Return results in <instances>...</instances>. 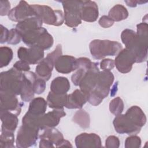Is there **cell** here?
Listing matches in <instances>:
<instances>
[{
  "mask_svg": "<svg viewBox=\"0 0 148 148\" xmlns=\"http://www.w3.org/2000/svg\"><path fill=\"white\" fill-rule=\"evenodd\" d=\"M125 3H126L127 5L130 7H135L136 5L139 4H142L144 3H146L147 1H125Z\"/></svg>",
  "mask_w": 148,
  "mask_h": 148,
  "instance_id": "b9f144b4",
  "label": "cell"
},
{
  "mask_svg": "<svg viewBox=\"0 0 148 148\" xmlns=\"http://www.w3.org/2000/svg\"><path fill=\"white\" fill-rule=\"evenodd\" d=\"M54 43L53 36L47 31L43 33L39 39L35 46H38L44 50L49 49Z\"/></svg>",
  "mask_w": 148,
  "mask_h": 148,
  "instance_id": "f546056e",
  "label": "cell"
},
{
  "mask_svg": "<svg viewBox=\"0 0 148 148\" xmlns=\"http://www.w3.org/2000/svg\"><path fill=\"white\" fill-rule=\"evenodd\" d=\"M72 120L83 128H87L90 126V116L84 110L80 109L77 111L73 115Z\"/></svg>",
  "mask_w": 148,
  "mask_h": 148,
  "instance_id": "83f0119b",
  "label": "cell"
},
{
  "mask_svg": "<svg viewBox=\"0 0 148 148\" xmlns=\"http://www.w3.org/2000/svg\"><path fill=\"white\" fill-rule=\"evenodd\" d=\"M70 83L66 77L59 76L52 80L50 91L57 94H65L70 89Z\"/></svg>",
  "mask_w": 148,
  "mask_h": 148,
  "instance_id": "cb8c5ba5",
  "label": "cell"
},
{
  "mask_svg": "<svg viewBox=\"0 0 148 148\" xmlns=\"http://www.w3.org/2000/svg\"><path fill=\"white\" fill-rule=\"evenodd\" d=\"M141 146V140L140 137L132 135L128 137L125 141L124 146L126 148H139Z\"/></svg>",
  "mask_w": 148,
  "mask_h": 148,
  "instance_id": "d6a6232c",
  "label": "cell"
},
{
  "mask_svg": "<svg viewBox=\"0 0 148 148\" xmlns=\"http://www.w3.org/2000/svg\"><path fill=\"white\" fill-rule=\"evenodd\" d=\"M119 139L116 136H109L105 141V147L108 148H117L119 147Z\"/></svg>",
  "mask_w": 148,
  "mask_h": 148,
  "instance_id": "d590c367",
  "label": "cell"
},
{
  "mask_svg": "<svg viewBox=\"0 0 148 148\" xmlns=\"http://www.w3.org/2000/svg\"><path fill=\"white\" fill-rule=\"evenodd\" d=\"M14 135L13 132L8 131H1L0 136L1 147H14Z\"/></svg>",
  "mask_w": 148,
  "mask_h": 148,
  "instance_id": "4dcf8cb0",
  "label": "cell"
},
{
  "mask_svg": "<svg viewBox=\"0 0 148 148\" xmlns=\"http://www.w3.org/2000/svg\"><path fill=\"white\" fill-rule=\"evenodd\" d=\"M114 65L121 73H126L130 72L132 65L136 62L134 54L127 49H122L115 58Z\"/></svg>",
  "mask_w": 148,
  "mask_h": 148,
  "instance_id": "7c38bea8",
  "label": "cell"
},
{
  "mask_svg": "<svg viewBox=\"0 0 148 148\" xmlns=\"http://www.w3.org/2000/svg\"><path fill=\"white\" fill-rule=\"evenodd\" d=\"M36 16L40 18L43 23L55 26L61 25L64 21V14L61 10H53L46 5H31Z\"/></svg>",
  "mask_w": 148,
  "mask_h": 148,
  "instance_id": "5b68a950",
  "label": "cell"
},
{
  "mask_svg": "<svg viewBox=\"0 0 148 148\" xmlns=\"http://www.w3.org/2000/svg\"><path fill=\"white\" fill-rule=\"evenodd\" d=\"M39 130L22 124L17 132L16 143L17 147H28L34 145L38 139Z\"/></svg>",
  "mask_w": 148,
  "mask_h": 148,
  "instance_id": "ba28073f",
  "label": "cell"
},
{
  "mask_svg": "<svg viewBox=\"0 0 148 148\" xmlns=\"http://www.w3.org/2000/svg\"><path fill=\"white\" fill-rule=\"evenodd\" d=\"M43 132L39 136V147H61L64 140L62 133L54 127L44 130Z\"/></svg>",
  "mask_w": 148,
  "mask_h": 148,
  "instance_id": "9c48e42d",
  "label": "cell"
},
{
  "mask_svg": "<svg viewBox=\"0 0 148 148\" xmlns=\"http://www.w3.org/2000/svg\"><path fill=\"white\" fill-rule=\"evenodd\" d=\"M23 73L13 67L1 73L0 91H3L15 95H20L22 89Z\"/></svg>",
  "mask_w": 148,
  "mask_h": 148,
  "instance_id": "277c9868",
  "label": "cell"
},
{
  "mask_svg": "<svg viewBox=\"0 0 148 148\" xmlns=\"http://www.w3.org/2000/svg\"><path fill=\"white\" fill-rule=\"evenodd\" d=\"M1 110L19 115L21 110V104L18 102L15 95L8 92L0 91Z\"/></svg>",
  "mask_w": 148,
  "mask_h": 148,
  "instance_id": "5bb4252c",
  "label": "cell"
},
{
  "mask_svg": "<svg viewBox=\"0 0 148 148\" xmlns=\"http://www.w3.org/2000/svg\"><path fill=\"white\" fill-rule=\"evenodd\" d=\"M61 55L62 46L61 45L58 44L54 50L48 54L46 57L43 59L36 66L35 74L38 77L45 81H48L51 76V72L56 60Z\"/></svg>",
  "mask_w": 148,
  "mask_h": 148,
  "instance_id": "52a82bcc",
  "label": "cell"
},
{
  "mask_svg": "<svg viewBox=\"0 0 148 148\" xmlns=\"http://www.w3.org/2000/svg\"><path fill=\"white\" fill-rule=\"evenodd\" d=\"M146 123V115L138 106H131L125 114L116 116L113 121L115 131L117 133L129 135L138 134Z\"/></svg>",
  "mask_w": 148,
  "mask_h": 148,
  "instance_id": "7a4b0ae2",
  "label": "cell"
},
{
  "mask_svg": "<svg viewBox=\"0 0 148 148\" xmlns=\"http://www.w3.org/2000/svg\"><path fill=\"white\" fill-rule=\"evenodd\" d=\"M77 61L78 68L71 77L72 83L76 86L79 85L87 72L92 67L94 64V62H92L89 58L86 57L77 58Z\"/></svg>",
  "mask_w": 148,
  "mask_h": 148,
  "instance_id": "ac0fdd59",
  "label": "cell"
},
{
  "mask_svg": "<svg viewBox=\"0 0 148 148\" xmlns=\"http://www.w3.org/2000/svg\"><path fill=\"white\" fill-rule=\"evenodd\" d=\"M17 57L20 60L29 64H36L43 59L44 51L38 46H32L29 48L20 47L17 50Z\"/></svg>",
  "mask_w": 148,
  "mask_h": 148,
  "instance_id": "30bf717a",
  "label": "cell"
},
{
  "mask_svg": "<svg viewBox=\"0 0 148 148\" xmlns=\"http://www.w3.org/2000/svg\"><path fill=\"white\" fill-rule=\"evenodd\" d=\"M33 16H36V14L31 5H29L25 1H20L8 14V17L10 20L18 23Z\"/></svg>",
  "mask_w": 148,
  "mask_h": 148,
  "instance_id": "8fae6325",
  "label": "cell"
},
{
  "mask_svg": "<svg viewBox=\"0 0 148 148\" xmlns=\"http://www.w3.org/2000/svg\"><path fill=\"white\" fill-rule=\"evenodd\" d=\"M47 102L42 97H38L31 100L28 112L35 116H42L45 113Z\"/></svg>",
  "mask_w": 148,
  "mask_h": 148,
  "instance_id": "484cf974",
  "label": "cell"
},
{
  "mask_svg": "<svg viewBox=\"0 0 148 148\" xmlns=\"http://www.w3.org/2000/svg\"><path fill=\"white\" fill-rule=\"evenodd\" d=\"M54 66L57 72L61 73L68 74L78 68L77 59L68 55L60 56L55 61Z\"/></svg>",
  "mask_w": 148,
  "mask_h": 148,
  "instance_id": "2e32d148",
  "label": "cell"
},
{
  "mask_svg": "<svg viewBox=\"0 0 148 148\" xmlns=\"http://www.w3.org/2000/svg\"><path fill=\"white\" fill-rule=\"evenodd\" d=\"M46 31L47 29L42 27L28 31L21 35L22 40L29 47L35 46L40 37Z\"/></svg>",
  "mask_w": 148,
  "mask_h": 148,
  "instance_id": "603a6c76",
  "label": "cell"
},
{
  "mask_svg": "<svg viewBox=\"0 0 148 148\" xmlns=\"http://www.w3.org/2000/svg\"><path fill=\"white\" fill-rule=\"evenodd\" d=\"M90 53L94 58L101 60L106 56H114L123 49L122 45L117 41L94 39L89 45Z\"/></svg>",
  "mask_w": 148,
  "mask_h": 148,
  "instance_id": "3957f363",
  "label": "cell"
},
{
  "mask_svg": "<svg viewBox=\"0 0 148 148\" xmlns=\"http://www.w3.org/2000/svg\"><path fill=\"white\" fill-rule=\"evenodd\" d=\"M67 94H57L50 91L47 97V102L49 108L52 109H62L65 107Z\"/></svg>",
  "mask_w": 148,
  "mask_h": 148,
  "instance_id": "d4e9b609",
  "label": "cell"
},
{
  "mask_svg": "<svg viewBox=\"0 0 148 148\" xmlns=\"http://www.w3.org/2000/svg\"><path fill=\"white\" fill-rule=\"evenodd\" d=\"M66 113L64 109H54L53 110L40 116L38 119V125L40 130H44L46 128L57 126L61 118L65 116Z\"/></svg>",
  "mask_w": 148,
  "mask_h": 148,
  "instance_id": "4fadbf2b",
  "label": "cell"
},
{
  "mask_svg": "<svg viewBox=\"0 0 148 148\" xmlns=\"http://www.w3.org/2000/svg\"><path fill=\"white\" fill-rule=\"evenodd\" d=\"M137 32L125 29L121 34V39L125 48L135 56L136 62L146 61L147 58L148 26L147 23H141L137 25Z\"/></svg>",
  "mask_w": 148,
  "mask_h": 148,
  "instance_id": "6da1fadb",
  "label": "cell"
},
{
  "mask_svg": "<svg viewBox=\"0 0 148 148\" xmlns=\"http://www.w3.org/2000/svg\"><path fill=\"white\" fill-rule=\"evenodd\" d=\"M99 15L97 3L92 1H83L81 16L82 20L87 22L95 21Z\"/></svg>",
  "mask_w": 148,
  "mask_h": 148,
  "instance_id": "d6986e66",
  "label": "cell"
},
{
  "mask_svg": "<svg viewBox=\"0 0 148 148\" xmlns=\"http://www.w3.org/2000/svg\"><path fill=\"white\" fill-rule=\"evenodd\" d=\"M75 141L77 148L101 147V138L94 133H82L75 138Z\"/></svg>",
  "mask_w": 148,
  "mask_h": 148,
  "instance_id": "e0dca14e",
  "label": "cell"
},
{
  "mask_svg": "<svg viewBox=\"0 0 148 148\" xmlns=\"http://www.w3.org/2000/svg\"><path fill=\"white\" fill-rule=\"evenodd\" d=\"M98 23L102 27L108 28L112 27L113 25L114 21L108 16L104 15L99 18Z\"/></svg>",
  "mask_w": 148,
  "mask_h": 148,
  "instance_id": "f35d334b",
  "label": "cell"
},
{
  "mask_svg": "<svg viewBox=\"0 0 148 148\" xmlns=\"http://www.w3.org/2000/svg\"><path fill=\"white\" fill-rule=\"evenodd\" d=\"M109 110L110 112L115 116L121 114L124 110V103L123 100L119 97L113 99L109 103Z\"/></svg>",
  "mask_w": 148,
  "mask_h": 148,
  "instance_id": "1f68e13d",
  "label": "cell"
},
{
  "mask_svg": "<svg viewBox=\"0 0 148 148\" xmlns=\"http://www.w3.org/2000/svg\"><path fill=\"white\" fill-rule=\"evenodd\" d=\"M64 10L65 24L71 28L76 27L82 23L81 12L83 1H61Z\"/></svg>",
  "mask_w": 148,
  "mask_h": 148,
  "instance_id": "8992f818",
  "label": "cell"
},
{
  "mask_svg": "<svg viewBox=\"0 0 148 148\" xmlns=\"http://www.w3.org/2000/svg\"><path fill=\"white\" fill-rule=\"evenodd\" d=\"M38 77L32 72L27 71L23 74L22 89L20 94L21 100L24 102H29L34 97L33 83Z\"/></svg>",
  "mask_w": 148,
  "mask_h": 148,
  "instance_id": "9a60e30c",
  "label": "cell"
},
{
  "mask_svg": "<svg viewBox=\"0 0 148 148\" xmlns=\"http://www.w3.org/2000/svg\"><path fill=\"white\" fill-rule=\"evenodd\" d=\"M1 12L0 14L1 16L8 15L10 10V3L8 1H1Z\"/></svg>",
  "mask_w": 148,
  "mask_h": 148,
  "instance_id": "ab89813d",
  "label": "cell"
},
{
  "mask_svg": "<svg viewBox=\"0 0 148 148\" xmlns=\"http://www.w3.org/2000/svg\"><path fill=\"white\" fill-rule=\"evenodd\" d=\"M46 81L37 77L33 83V89L34 93L40 94L44 92L46 88Z\"/></svg>",
  "mask_w": 148,
  "mask_h": 148,
  "instance_id": "e575fe53",
  "label": "cell"
},
{
  "mask_svg": "<svg viewBox=\"0 0 148 148\" xmlns=\"http://www.w3.org/2000/svg\"><path fill=\"white\" fill-rule=\"evenodd\" d=\"M1 120L2 122L1 131L14 132L18 121L16 114L10 112L1 111Z\"/></svg>",
  "mask_w": 148,
  "mask_h": 148,
  "instance_id": "44dd1931",
  "label": "cell"
},
{
  "mask_svg": "<svg viewBox=\"0 0 148 148\" xmlns=\"http://www.w3.org/2000/svg\"><path fill=\"white\" fill-rule=\"evenodd\" d=\"M114 67V61L109 58L103 59L100 63V68L102 71H110Z\"/></svg>",
  "mask_w": 148,
  "mask_h": 148,
  "instance_id": "8d00e7d4",
  "label": "cell"
},
{
  "mask_svg": "<svg viewBox=\"0 0 148 148\" xmlns=\"http://www.w3.org/2000/svg\"><path fill=\"white\" fill-rule=\"evenodd\" d=\"M12 58L13 51L10 47L6 46L0 47V67L1 68L8 66Z\"/></svg>",
  "mask_w": 148,
  "mask_h": 148,
  "instance_id": "f1b7e54d",
  "label": "cell"
},
{
  "mask_svg": "<svg viewBox=\"0 0 148 148\" xmlns=\"http://www.w3.org/2000/svg\"><path fill=\"white\" fill-rule=\"evenodd\" d=\"M13 68L20 72H27L30 69L29 64L23 60H19L16 62L13 65Z\"/></svg>",
  "mask_w": 148,
  "mask_h": 148,
  "instance_id": "74e56055",
  "label": "cell"
},
{
  "mask_svg": "<svg viewBox=\"0 0 148 148\" xmlns=\"http://www.w3.org/2000/svg\"><path fill=\"white\" fill-rule=\"evenodd\" d=\"M21 35L19 32L16 29L13 28L9 31V36L7 43L10 45H17L21 41Z\"/></svg>",
  "mask_w": 148,
  "mask_h": 148,
  "instance_id": "836d02e7",
  "label": "cell"
},
{
  "mask_svg": "<svg viewBox=\"0 0 148 148\" xmlns=\"http://www.w3.org/2000/svg\"><path fill=\"white\" fill-rule=\"evenodd\" d=\"M9 31L2 25H1V39L0 42L1 44L8 42Z\"/></svg>",
  "mask_w": 148,
  "mask_h": 148,
  "instance_id": "60d3db41",
  "label": "cell"
},
{
  "mask_svg": "<svg viewBox=\"0 0 148 148\" xmlns=\"http://www.w3.org/2000/svg\"><path fill=\"white\" fill-rule=\"evenodd\" d=\"M42 24L43 22L40 18L37 16H33L18 23L16 26V29L21 35L28 31L42 27Z\"/></svg>",
  "mask_w": 148,
  "mask_h": 148,
  "instance_id": "7402d4cb",
  "label": "cell"
},
{
  "mask_svg": "<svg viewBox=\"0 0 148 148\" xmlns=\"http://www.w3.org/2000/svg\"><path fill=\"white\" fill-rule=\"evenodd\" d=\"M108 16L114 22L120 21L128 17V12L123 5L117 4L109 10Z\"/></svg>",
  "mask_w": 148,
  "mask_h": 148,
  "instance_id": "4316f807",
  "label": "cell"
},
{
  "mask_svg": "<svg viewBox=\"0 0 148 148\" xmlns=\"http://www.w3.org/2000/svg\"><path fill=\"white\" fill-rule=\"evenodd\" d=\"M87 102V96L80 90L76 89L68 95L65 108L68 109H81Z\"/></svg>",
  "mask_w": 148,
  "mask_h": 148,
  "instance_id": "ffe728a7",
  "label": "cell"
}]
</instances>
